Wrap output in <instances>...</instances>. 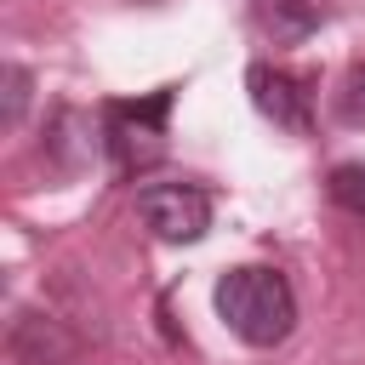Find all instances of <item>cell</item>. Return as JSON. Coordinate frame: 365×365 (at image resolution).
Here are the masks:
<instances>
[{"label":"cell","instance_id":"cell-8","mask_svg":"<svg viewBox=\"0 0 365 365\" xmlns=\"http://www.w3.org/2000/svg\"><path fill=\"white\" fill-rule=\"evenodd\" d=\"M336 108H342L348 125H365V63L348 68V80H342V91H336Z\"/></svg>","mask_w":365,"mask_h":365},{"label":"cell","instance_id":"cell-4","mask_svg":"<svg viewBox=\"0 0 365 365\" xmlns=\"http://www.w3.org/2000/svg\"><path fill=\"white\" fill-rule=\"evenodd\" d=\"M245 86H251V103L274 120V125H285V131H308V86L297 80V74H285V68H274V63H257L251 74H245Z\"/></svg>","mask_w":365,"mask_h":365},{"label":"cell","instance_id":"cell-6","mask_svg":"<svg viewBox=\"0 0 365 365\" xmlns=\"http://www.w3.org/2000/svg\"><path fill=\"white\" fill-rule=\"evenodd\" d=\"M40 325H46L40 314H29V319H17V331H11V359H29V336H34ZM68 348H74V342H68V336H63V331L51 325V331H46V342H40V365H57V359H63Z\"/></svg>","mask_w":365,"mask_h":365},{"label":"cell","instance_id":"cell-2","mask_svg":"<svg viewBox=\"0 0 365 365\" xmlns=\"http://www.w3.org/2000/svg\"><path fill=\"white\" fill-rule=\"evenodd\" d=\"M165 114H171V91L108 108V148H114L120 171H143V165H154L165 154Z\"/></svg>","mask_w":365,"mask_h":365},{"label":"cell","instance_id":"cell-7","mask_svg":"<svg viewBox=\"0 0 365 365\" xmlns=\"http://www.w3.org/2000/svg\"><path fill=\"white\" fill-rule=\"evenodd\" d=\"M331 200H336L342 211L365 217V160H348V165L331 171Z\"/></svg>","mask_w":365,"mask_h":365},{"label":"cell","instance_id":"cell-3","mask_svg":"<svg viewBox=\"0 0 365 365\" xmlns=\"http://www.w3.org/2000/svg\"><path fill=\"white\" fill-rule=\"evenodd\" d=\"M137 217L160 240L188 245L211 228V194L200 182H148V188H137Z\"/></svg>","mask_w":365,"mask_h":365},{"label":"cell","instance_id":"cell-5","mask_svg":"<svg viewBox=\"0 0 365 365\" xmlns=\"http://www.w3.org/2000/svg\"><path fill=\"white\" fill-rule=\"evenodd\" d=\"M257 23L274 40H302L325 23V0H257Z\"/></svg>","mask_w":365,"mask_h":365},{"label":"cell","instance_id":"cell-1","mask_svg":"<svg viewBox=\"0 0 365 365\" xmlns=\"http://www.w3.org/2000/svg\"><path fill=\"white\" fill-rule=\"evenodd\" d=\"M217 314L251 348H274L297 325V297L279 268H228L217 279Z\"/></svg>","mask_w":365,"mask_h":365},{"label":"cell","instance_id":"cell-9","mask_svg":"<svg viewBox=\"0 0 365 365\" xmlns=\"http://www.w3.org/2000/svg\"><path fill=\"white\" fill-rule=\"evenodd\" d=\"M23 103H29V74L11 63V68H6V125L23 120Z\"/></svg>","mask_w":365,"mask_h":365}]
</instances>
